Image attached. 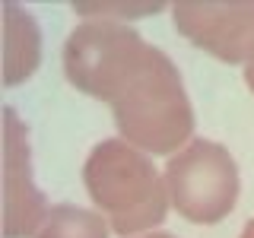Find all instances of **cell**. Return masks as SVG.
Segmentation results:
<instances>
[{
    "label": "cell",
    "mask_w": 254,
    "mask_h": 238,
    "mask_svg": "<svg viewBox=\"0 0 254 238\" xmlns=\"http://www.w3.org/2000/svg\"><path fill=\"white\" fill-rule=\"evenodd\" d=\"M238 238H254V222H248V226H245V232L238 235Z\"/></svg>",
    "instance_id": "30bf717a"
},
{
    "label": "cell",
    "mask_w": 254,
    "mask_h": 238,
    "mask_svg": "<svg viewBox=\"0 0 254 238\" xmlns=\"http://www.w3.org/2000/svg\"><path fill=\"white\" fill-rule=\"evenodd\" d=\"M146 238H175V235H165V232H156V235H146Z\"/></svg>",
    "instance_id": "8fae6325"
},
{
    "label": "cell",
    "mask_w": 254,
    "mask_h": 238,
    "mask_svg": "<svg viewBox=\"0 0 254 238\" xmlns=\"http://www.w3.org/2000/svg\"><path fill=\"white\" fill-rule=\"evenodd\" d=\"M105 222L108 219H102L99 213L64 203V206H51V213L35 232V238H108Z\"/></svg>",
    "instance_id": "52a82bcc"
},
{
    "label": "cell",
    "mask_w": 254,
    "mask_h": 238,
    "mask_svg": "<svg viewBox=\"0 0 254 238\" xmlns=\"http://www.w3.org/2000/svg\"><path fill=\"white\" fill-rule=\"evenodd\" d=\"M245 83H248V89L254 92V63H248V70H245Z\"/></svg>",
    "instance_id": "9c48e42d"
},
{
    "label": "cell",
    "mask_w": 254,
    "mask_h": 238,
    "mask_svg": "<svg viewBox=\"0 0 254 238\" xmlns=\"http://www.w3.org/2000/svg\"><path fill=\"white\" fill-rule=\"evenodd\" d=\"M3 235L26 238L35 235L48 219L42 190L32 184L26 127L13 108H3Z\"/></svg>",
    "instance_id": "5b68a950"
},
{
    "label": "cell",
    "mask_w": 254,
    "mask_h": 238,
    "mask_svg": "<svg viewBox=\"0 0 254 238\" xmlns=\"http://www.w3.org/2000/svg\"><path fill=\"white\" fill-rule=\"evenodd\" d=\"M92 203L105 213L118 235L153 229L165 219L169 187L146 153L127 140H105L89 153L83 169Z\"/></svg>",
    "instance_id": "7a4b0ae2"
},
{
    "label": "cell",
    "mask_w": 254,
    "mask_h": 238,
    "mask_svg": "<svg viewBox=\"0 0 254 238\" xmlns=\"http://www.w3.org/2000/svg\"><path fill=\"white\" fill-rule=\"evenodd\" d=\"M64 70L79 92L115 108L121 137L143 153H172L190 137L185 83L169 54L118 22H86L64 45Z\"/></svg>",
    "instance_id": "6da1fadb"
},
{
    "label": "cell",
    "mask_w": 254,
    "mask_h": 238,
    "mask_svg": "<svg viewBox=\"0 0 254 238\" xmlns=\"http://www.w3.org/2000/svg\"><path fill=\"white\" fill-rule=\"evenodd\" d=\"M172 206L190 222L213 226L226 219L238 200V165L213 140H194L169 159L165 169Z\"/></svg>",
    "instance_id": "3957f363"
},
{
    "label": "cell",
    "mask_w": 254,
    "mask_h": 238,
    "mask_svg": "<svg viewBox=\"0 0 254 238\" xmlns=\"http://www.w3.org/2000/svg\"><path fill=\"white\" fill-rule=\"evenodd\" d=\"M76 10L79 13H102V16L115 10V13H121V16H133V13H156L159 3H146V6H108L105 3V6H76Z\"/></svg>",
    "instance_id": "ba28073f"
},
{
    "label": "cell",
    "mask_w": 254,
    "mask_h": 238,
    "mask_svg": "<svg viewBox=\"0 0 254 238\" xmlns=\"http://www.w3.org/2000/svg\"><path fill=\"white\" fill-rule=\"evenodd\" d=\"M3 16H6L3 19V38H6L3 83L16 86L26 76H32V70L38 67V29H35V19L16 3H3Z\"/></svg>",
    "instance_id": "8992f818"
},
{
    "label": "cell",
    "mask_w": 254,
    "mask_h": 238,
    "mask_svg": "<svg viewBox=\"0 0 254 238\" xmlns=\"http://www.w3.org/2000/svg\"><path fill=\"white\" fill-rule=\"evenodd\" d=\"M175 29L229 63H254V3H175Z\"/></svg>",
    "instance_id": "277c9868"
}]
</instances>
